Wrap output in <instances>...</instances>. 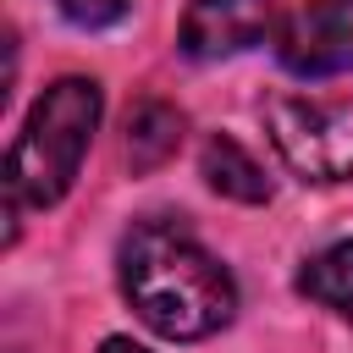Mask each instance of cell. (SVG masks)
Returning <instances> with one entry per match:
<instances>
[{
  "mask_svg": "<svg viewBox=\"0 0 353 353\" xmlns=\"http://www.w3.org/2000/svg\"><path fill=\"white\" fill-rule=\"evenodd\" d=\"M121 292L132 314L171 336V342H199L215 336L237 314V281L232 270L182 226V221H138L121 243Z\"/></svg>",
  "mask_w": 353,
  "mask_h": 353,
  "instance_id": "cell-1",
  "label": "cell"
},
{
  "mask_svg": "<svg viewBox=\"0 0 353 353\" xmlns=\"http://www.w3.org/2000/svg\"><path fill=\"white\" fill-rule=\"evenodd\" d=\"M99 110H105V94L94 77H55L39 105L28 110L11 154H6V193L11 204H33V210H50L55 199H66L88 143H94V127H99Z\"/></svg>",
  "mask_w": 353,
  "mask_h": 353,
  "instance_id": "cell-2",
  "label": "cell"
},
{
  "mask_svg": "<svg viewBox=\"0 0 353 353\" xmlns=\"http://www.w3.org/2000/svg\"><path fill=\"white\" fill-rule=\"evenodd\" d=\"M265 132L292 176L353 182V99L276 94L265 105Z\"/></svg>",
  "mask_w": 353,
  "mask_h": 353,
  "instance_id": "cell-3",
  "label": "cell"
},
{
  "mask_svg": "<svg viewBox=\"0 0 353 353\" xmlns=\"http://www.w3.org/2000/svg\"><path fill=\"white\" fill-rule=\"evenodd\" d=\"M276 61L292 77L353 72V0H303L276 28Z\"/></svg>",
  "mask_w": 353,
  "mask_h": 353,
  "instance_id": "cell-4",
  "label": "cell"
},
{
  "mask_svg": "<svg viewBox=\"0 0 353 353\" xmlns=\"http://www.w3.org/2000/svg\"><path fill=\"white\" fill-rule=\"evenodd\" d=\"M276 33V17H270V0H193L188 17H182V55L193 61H226V55H243L254 44H265Z\"/></svg>",
  "mask_w": 353,
  "mask_h": 353,
  "instance_id": "cell-5",
  "label": "cell"
},
{
  "mask_svg": "<svg viewBox=\"0 0 353 353\" xmlns=\"http://www.w3.org/2000/svg\"><path fill=\"white\" fill-rule=\"evenodd\" d=\"M182 132H188V121H182L176 105H165V99H138V105L127 110V165H132V171L165 165V160L182 149Z\"/></svg>",
  "mask_w": 353,
  "mask_h": 353,
  "instance_id": "cell-6",
  "label": "cell"
},
{
  "mask_svg": "<svg viewBox=\"0 0 353 353\" xmlns=\"http://www.w3.org/2000/svg\"><path fill=\"white\" fill-rule=\"evenodd\" d=\"M199 171H204V182H210L215 193H226V199H237V204H265V199H270V176H265L259 160H254L237 138H226V132H215V138L204 143Z\"/></svg>",
  "mask_w": 353,
  "mask_h": 353,
  "instance_id": "cell-7",
  "label": "cell"
},
{
  "mask_svg": "<svg viewBox=\"0 0 353 353\" xmlns=\"http://www.w3.org/2000/svg\"><path fill=\"white\" fill-rule=\"evenodd\" d=\"M298 292L314 298V303H325L331 314H342L353 325V237L309 254L303 270H298Z\"/></svg>",
  "mask_w": 353,
  "mask_h": 353,
  "instance_id": "cell-8",
  "label": "cell"
},
{
  "mask_svg": "<svg viewBox=\"0 0 353 353\" xmlns=\"http://www.w3.org/2000/svg\"><path fill=\"white\" fill-rule=\"evenodd\" d=\"M77 28H110L116 17H127V6L132 0H55Z\"/></svg>",
  "mask_w": 353,
  "mask_h": 353,
  "instance_id": "cell-9",
  "label": "cell"
},
{
  "mask_svg": "<svg viewBox=\"0 0 353 353\" xmlns=\"http://www.w3.org/2000/svg\"><path fill=\"white\" fill-rule=\"evenodd\" d=\"M99 353H149V347H138L132 336H105V342H99Z\"/></svg>",
  "mask_w": 353,
  "mask_h": 353,
  "instance_id": "cell-10",
  "label": "cell"
}]
</instances>
